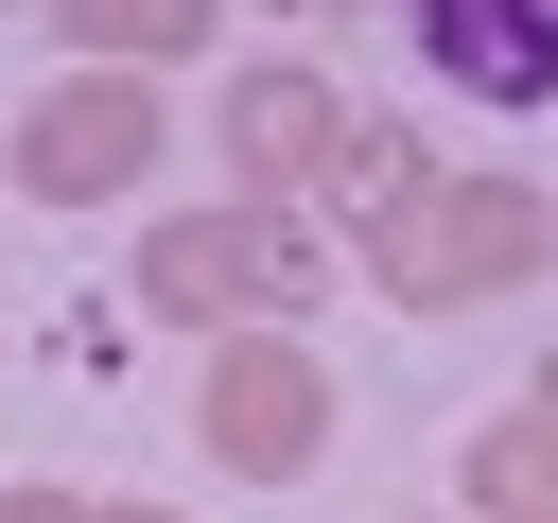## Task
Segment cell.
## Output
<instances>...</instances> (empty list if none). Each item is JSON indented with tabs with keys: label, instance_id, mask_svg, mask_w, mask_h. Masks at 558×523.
Masks as SVG:
<instances>
[{
	"label": "cell",
	"instance_id": "6da1fadb",
	"mask_svg": "<svg viewBox=\"0 0 558 523\" xmlns=\"http://www.w3.org/2000/svg\"><path fill=\"white\" fill-rule=\"evenodd\" d=\"M331 209H349V262L401 296V314H488L558 262V192L541 174H436L401 122H349L331 157Z\"/></svg>",
	"mask_w": 558,
	"mask_h": 523
},
{
	"label": "cell",
	"instance_id": "30bf717a",
	"mask_svg": "<svg viewBox=\"0 0 558 523\" xmlns=\"http://www.w3.org/2000/svg\"><path fill=\"white\" fill-rule=\"evenodd\" d=\"M523 418H541V436H558V349H541V384H523Z\"/></svg>",
	"mask_w": 558,
	"mask_h": 523
},
{
	"label": "cell",
	"instance_id": "ba28073f",
	"mask_svg": "<svg viewBox=\"0 0 558 523\" xmlns=\"http://www.w3.org/2000/svg\"><path fill=\"white\" fill-rule=\"evenodd\" d=\"M52 35H70V70H192L227 35V0H52Z\"/></svg>",
	"mask_w": 558,
	"mask_h": 523
},
{
	"label": "cell",
	"instance_id": "52a82bcc",
	"mask_svg": "<svg viewBox=\"0 0 558 523\" xmlns=\"http://www.w3.org/2000/svg\"><path fill=\"white\" fill-rule=\"evenodd\" d=\"M453 523H558V436H541L523 401L453 436Z\"/></svg>",
	"mask_w": 558,
	"mask_h": 523
},
{
	"label": "cell",
	"instance_id": "8fae6325",
	"mask_svg": "<svg viewBox=\"0 0 558 523\" xmlns=\"http://www.w3.org/2000/svg\"><path fill=\"white\" fill-rule=\"evenodd\" d=\"M87 523H192V506H140V488H122V506H87Z\"/></svg>",
	"mask_w": 558,
	"mask_h": 523
},
{
	"label": "cell",
	"instance_id": "277c9868",
	"mask_svg": "<svg viewBox=\"0 0 558 523\" xmlns=\"http://www.w3.org/2000/svg\"><path fill=\"white\" fill-rule=\"evenodd\" d=\"M192 453H209L227 488H296V471L331 453V349H296V331H209V366H192Z\"/></svg>",
	"mask_w": 558,
	"mask_h": 523
},
{
	"label": "cell",
	"instance_id": "9c48e42d",
	"mask_svg": "<svg viewBox=\"0 0 558 523\" xmlns=\"http://www.w3.org/2000/svg\"><path fill=\"white\" fill-rule=\"evenodd\" d=\"M0 523H87V488H0Z\"/></svg>",
	"mask_w": 558,
	"mask_h": 523
},
{
	"label": "cell",
	"instance_id": "7c38bea8",
	"mask_svg": "<svg viewBox=\"0 0 558 523\" xmlns=\"http://www.w3.org/2000/svg\"><path fill=\"white\" fill-rule=\"evenodd\" d=\"M279 17H331V0H279Z\"/></svg>",
	"mask_w": 558,
	"mask_h": 523
},
{
	"label": "cell",
	"instance_id": "4fadbf2b",
	"mask_svg": "<svg viewBox=\"0 0 558 523\" xmlns=\"http://www.w3.org/2000/svg\"><path fill=\"white\" fill-rule=\"evenodd\" d=\"M436 523H453V506H436Z\"/></svg>",
	"mask_w": 558,
	"mask_h": 523
},
{
	"label": "cell",
	"instance_id": "5b68a950",
	"mask_svg": "<svg viewBox=\"0 0 558 523\" xmlns=\"http://www.w3.org/2000/svg\"><path fill=\"white\" fill-rule=\"evenodd\" d=\"M227 192H262V209H314L331 192V157H349V87L314 70V52H262V70H227Z\"/></svg>",
	"mask_w": 558,
	"mask_h": 523
},
{
	"label": "cell",
	"instance_id": "7a4b0ae2",
	"mask_svg": "<svg viewBox=\"0 0 558 523\" xmlns=\"http://www.w3.org/2000/svg\"><path fill=\"white\" fill-rule=\"evenodd\" d=\"M122 296L157 314V331H296L314 296H331V244H314V209H262V192H227V209H140V262H122Z\"/></svg>",
	"mask_w": 558,
	"mask_h": 523
},
{
	"label": "cell",
	"instance_id": "3957f363",
	"mask_svg": "<svg viewBox=\"0 0 558 523\" xmlns=\"http://www.w3.org/2000/svg\"><path fill=\"white\" fill-rule=\"evenodd\" d=\"M157 157H174L157 70H52V87L17 105V192H35V209H140Z\"/></svg>",
	"mask_w": 558,
	"mask_h": 523
},
{
	"label": "cell",
	"instance_id": "8992f818",
	"mask_svg": "<svg viewBox=\"0 0 558 523\" xmlns=\"http://www.w3.org/2000/svg\"><path fill=\"white\" fill-rule=\"evenodd\" d=\"M418 70L471 87V105H558V17L541 0H401Z\"/></svg>",
	"mask_w": 558,
	"mask_h": 523
}]
</instances>
